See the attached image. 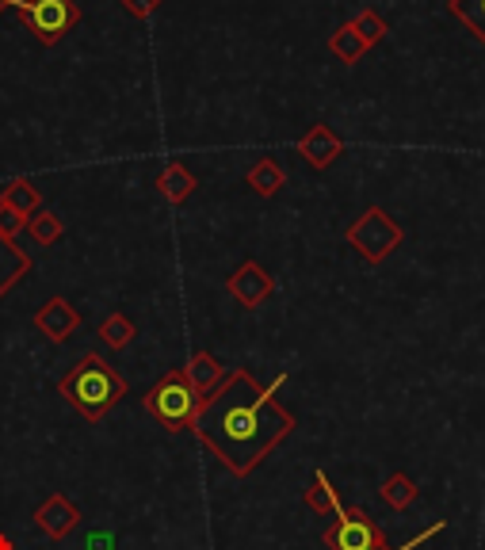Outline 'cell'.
Returning a JSON list of instances; mask_svg holds the SVG:
<instances>
[{
	"mask_svg": "<svg viewBox=\"0 0 485 550\" xmlns=\"http://www.w3.org/2000/svg\"><path fill=\"white\" fill-rule=\"evenodd\" d=\"M352 23H356V31L363 35V43H367V46L382 43V39H386V31H390V27H386V20H382L375 8H363V12H359Z\"/></svg>",
	"mask_w": 485,
	"mask_h": 550,
	"instance_id": "obj_22",
	"label": "cell"
},
{
	"mask_svg": "<svg viewBox=\"0 0 485 550\" xmlns=\"http://www.w3.org/2000/svg\"><path fill=\"white\" fill-rule=\"evenodd\" d=\"M23 230H27V218L16 211H8V207H0V233L16 241V233H23Z\"/></svg>",
	"mask_w": 485,
	"mask_h": 550,
	"instance_id": "obj_23",
	"label": "cell"
},
{
	"mask_svg": "<svg viewBox=\"0 0 485 550\" xmlns=\"http://www.w3.org/2000/svg\"><path fill=\"white\" fill-rule=\"evenodd\" d=\"M23 275H31V256L23 253L12 237L0 233V298L8 295Z\"/></svg>",
	"mask_w": 485,
	"mask_h": 550,
	"instance_id": "obj_12",
	"label": "cell"
},
{
	"mask_svg": "<svg viewBox=\"0 0 485 550\" xmlns=\"http://www.w3.org/2000/svg\"><path fill=\"white\" fill-rule=\"evenodd\" d=\"M134 337H138V329H134V321H130L127 314H107V318L100 321V340H104L111 352H123L127 344H134Z\"/></svg>",
	"mask_w": 485,
	"mask_h": 550,
	"instance_id": "obj_18",
	"label": "cell"
},
{
	"mask_svg": "<svg viewBox=\"0 0 485 550\" xmlns=\"http://www.w3.org/2000/svg\"><path fill=\"white\" fill-rule=\"evenodd\" d=\"M447 8H451L455 20H463L466 27H470L474 39L485 46V0H447Z\"/></svg>",
	"mask_w": 485,
	"mask_h": 550,
	"instance_id": "obj_21",
	"label": "cell"
},
{
	"mask_svg": "<svg viewBox=\"0 0 485 550\" xmlns=\"http://www.w3.org/2000/svg\"><path fill=\"white\" fill-rule=\"evenodd\" d=\"M226 291H230L245 310H256L260 302H268L272 298V291H275V283H272V275L264 272L256 260H245L237 272L226 279Z\"/></svg>",
	"mask_w": 485,
	"mask_h": 550,
	"instance_id": "obj_7",
	"label": "cell"
},
{
	"mask_svg": "<svg viewBox=\"0 0 485 550\" xmlns=\"http://www.w3.org/2000/svg\"><path fill=\"white\" fill-rule=\"evenodd\" d=\"M119 4L127 8L130 16H138V20H146V16H153L161 8V0H119Z\"/></svg>",
	"mask_w": 485,
	"mask_h": 550,
	"instance_id": "obj_24",
	"label": "cell"
},
{
	"mask_svg": "<svg viewBox=\"0 0 485 550\" xmlns=\"http://www.w3.org/2000/svg\"><path fill=\"white\" fill-rule=\"evenodd\" d=\"M23 27L43 46L62 43L65 35L81 23V4L77 0H16Z\"/></svg>",
	"mask_w": 485,
	"mask_h": 550,
	"instance_id": "obj_4",
	"label": "cell"
},
{
	"mask_svg": "<svg viewBox=\"0 0 485 550\" xmlns=\"http://www.w3.org/2000/svg\"><path fill=\"white\" fill-rule=\"evenodd\" d=\"M344 237H348V245H352L367 264H382V260L401 245L405 233H401V226L382 211V207H367V211L348 226Z\"/></svg>",
	"mask_w": 485,
	"mask_h": 550,
	"instance_id": "obj_5",
	"label": "cell"
},
{
	"mask_svg": "<svg viewBox=\"0 0 485 550\" xmlns=\"http://www.w3.org/2000/svg\"><path fill=\"white\" fill-rule=\"evenodd\" d=\"M302 501H306V508L310 512H317V516H329V512H340V493L333 489V482H329V474L325 470H317L314 482H310V489L302 493Z\"/></svg>",
	"mask_w": 485,
	"mask_h": 550,
	"instance_id": "obj_17",
	"label": "cell"
},
{
	"mask_svg": "<svg viewBox=\"0 0 485 550\" xmlns=\"http://www.w3.org/2000/svg\"><path fill=\"white\" fill-rule=\"evenodd\" d=\"M443 528H447V524H443V520H436V524H432V528H428V531H421V535H413V539H409V543H405V547H398V550H417V547H421V543H428V539H432V535H440ZM379 550H390V547H379Z\"/></svg>",
	"mask_w": 485,
	"mask_h": 550,
	"instance_id": "obj_25",
	"label": "cell"
},
{
	"mask_svg": "<svg viewBox=\"0 0 485 550\" xmlns=\"http://www.w3.org/2000/svg\"><path fill=\"white\" fill-rule=\"evenodd\" d=\"M4 8H16V0H0V12H4Z\"/></svg>",
	"mask_w": 485,
	"mask_h": 550,
	"instance_id": "obj_28",
	"label": "cell"
},
{
	"mask_svg": "<svg viewBox=\"0 0 485 550\" xmlns=\"http://www.w3.org/2000/svg\"><path fill=\"white\" fill-rule=\"evenodd\" d=\"M35 329H39L46 340L62 344V340H69L81 329V314H77V306H73L69 298H50V302L39 306V314H35Z\"/></svg>",
	"mask_w": 485,
	"mask_h": 550,
	"instance_id": "obj_8",
	"label": "cell"
},
{
	"mask_svg": "<svg viewBox=\"0 0 485 550\" xmlns=\"http://www.w3.org/2000/svg\"><path fill=\"white\" fill-rule=\"evenodd\" d=\"M379 493H382V501H386L390 508L405 512V508L417 501V493H421V489H417V482H413L409 474H401V470H398V474H390V478L382 482Z\"/></svg>",
	"mask_w": 485,
	"mask_h": 550,
	"instance_id": "obj_19",
	"label": "cell"
},
{
	"mask_svg": "<svg viewBox=\"0 0 485 550\" xmlns=\"http://www.w3.org/2000/svg\"><path fill=\"white\" fill-rule=\"evenodd\" d=\"M0 550H12V539H8L4 531H0Z\"/></svg>",
	"mask_w": 485,
	"mask_h": 550,
	"instance_id": "obj_27",
	"label": "cell"
},
{
	"mask_svg": "<svg viewBox=\"0 0 485 550\" xmlns=\"http://www.w3.org/2000/svg\"><path fill=\"white\" fill-rule=\"evenodd\" d=\"M0 207H8V211L31 218V214L43 207V191L35 188L31 180H12L8 188L0 191Z\"/></svg>",
	"mask_w": 485,
	"mask_h": 550,
	"instance_id": "obj_15",
	"label": "cell"
},
{
	"mask_svg": "<svg viewBox=\"0 0 485 550\" xmlns=\"http://www.w3.org/2000/svg\"><path fill=\"white\" fill-rule=\"evenodd\" d=\"M58 394L73 405L85 421H104L115 405L127 398V379L96 352L77 360V367L58 382Z\"/></svg>",
	"mask_w": 485,
	"mask_h": 550,
	"instance_id": "obj_2",
	"label": "cell"
},
{
	"mask_svg": "<svg viewBox=\"0 0 485 550\" xmlns=\"http://www.w3.org/2000/svg\"><path fill=\"white\" fill-rule=\"evenodd\" d=\"M35 524H39L50 539H65V535H73V531H77V524H81V512H77V505H73L69 497H62V493H50L43 505L35 508Z\"/></svg>",
	"mask_w": 485,
	"mask_h": 550,
	"instance_id": "obj_10",
	"label": "cell"
},
{
	"mask_svg": "<svg viewBox=\"0 0 485 550\" xmlns=\"http://www.w3.org/2000/svg\"><path fill=\"white\" fill-rule=\"evenodd\" d=\"M184 379L191 382V390H195L199 398H207V394L218 390V382L226 379V367L214 360L211 352H195L188 360V367H184Z\"/></svg>",
	"mask_w": 485,
	"mask_h": 550,
	"instance_id": "obj_11",
	"label": "cell"
},
{
	"mask_svg": "<svg viewBox=\"0 0 485 550\" xmlns=\"http://www.w3.org/2000/svg\"><path fill=\"white\" fill-rule=\"evenodd\" d=\"M142 405H146V413L161 424V428L184 432V428H191V421H195L203 398L191 390V382L184 379V371H169V375L142 398Z\"/></svg>",
	"mask_w": 485,
	"mask_h": 550,
	"instance_id": "obj_3",
	"label": "cell"
},
{
	"mask_svg": "<svg viewBox=\"0 0 485 550\" xmlns=\"http://www.w3.org/2000/svg\"><path fill=\"white\" fill-rule=\"evenodd\" d=\"M298 153H302V161H306L310 169L321 172V169H329L340 153H344V142H340L337 130L329 127V123H314V127L306 130V138L298 142Z\"/></svg>",
	"mask_w": 485,
	"mask_h": 550,
	"instance_id": "obj_9",
	"label": "cell"
},
{
	"mask_svg": "<svg viewBox=\"0 0 485 550\" xmlns=\"http://www.w3.org/2000/svg\"><path fill=\"white\" fill-rule=\"evenodd\" d=\"M245 184H249L256 195L272 199V195H279L283 184H287V172H283V165H279L275 157H260L253 169H249V176H245Z\"/></svg>",
	"mask_w": 485,
	"mask_h": 550,
	"instance_id": "obj_14",
	"label": "cell"
},
{
	"mask_svg": "<svg viewBox=\"0 0 485 550\" xmlns=\"http://www.w3.org/2000/svg\"><path fill=\"white\" fill-rule=\"evenodd\" d=\"M321 543L329 550H379L386 547V531L363 508H340L337 524L325 528Z\"/></svg>",
	"mask_w": 485,
	"mask_h": 550,
	"instance_id": "obj_6",
	"label": "cell"
},
{
	"mask_svg": "<svg viewBox=\"0 0 485 550\" xmlns=\"http://www.w3.org/2000/svg\"><path fill=\"white\" fill-rule=\"evenodd\" d=\"M371 46L363 43V35L356 31V23H344V27H337L333 31V39H329V54L337 58V62L344 65H356L363 62V54H367Z\"/></svg>",
	"mask_w": 485,
	"mask_h": 550,
	"instance_id": "obj_16",
	"label": "cell"
},
{
	"mask_svg": "<svg viewBox=\"0 0 485 550\" xmlns=\"http://www.w3.org/2000/svg\"><path fill=\"white\" fill-rule=\"evenodd\" d=\"M85 550H115V539H111V531H92L85 539Z\"/></svg>",
	"mask_w": 485,
	"mask_h": 550,
	"instance_id": "obj_26",
	"label": "cell"
},
{
	"mask_svg": "<svg viewBox=\"0 0 485 550\" xmlns=\"http://www.w3.org/2000/svg\"><path fill=\"white\" fill-rule=\"evenodd\" d=\"M27 230H31V241H35V245H46V249H50V245L62 241L65 226L54 211H35L31 218H27Z\"/></svg>",
	"mask_w": 485,
	"mask_h": 550,
	"instance_id": "obj_20",
	"label": "cell"
},
{
	"mask_svg": "<svg viewBox=\"0 0 485 550\" xmlns=\"http://www.w3.org/2000/svg\"><path fill=\"white\" fill-rule=\"evenodd\" d=\"M195 188H199V180H195V176H191V172L184 169L180 161L165 165V169H161V176H157V191L169 199L172 207H180L184 199H191V195H195Z\"/></svg>",
	"mask_w": 485,
	"mask_h": 550,
	"instance_id": "obj_13",
	"label": "cell"
},
{
	"mask_svg": "<svg viewBox=\"0 0 485 550\" xmlns=\"http://www.w3.org/2000/svg\"><path fill=\"white\" fill-rule=\"evenodd\" d=\"M283 382L287 375H275L272 386H260L245 367H237L218 382L214 394L203 398L191 421L199 444L214 459H222V466L233 470L237 478H249L295 432V413L283 409L275 398Z\"/></svg>",
	"mask_w": 485,
	"mask_h": 550,
	"instance_id": "obj_1",
	"label": "cell"
}]
</instances>
